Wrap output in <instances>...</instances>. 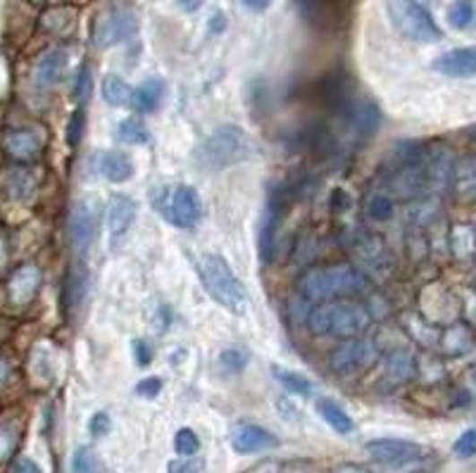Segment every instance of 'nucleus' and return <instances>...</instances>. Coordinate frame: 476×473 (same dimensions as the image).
I'll list each match as a JSON object with an SVG mask.
<instances>
[{"label":"nucleus","mask_w":476,"mask_h":473,"mask_svg":"<svg viewBox=\"0 0 476 473\" xmlns=\"http://www.w3.org/2000/svg\"><path fill=\"white\" fill-rule=\"evenodd\" d=\"M450 247H453V254H455L457 262L474 260V253H476L474 227H472V224H457V227H453V234H450Z\"/></svg>","instance_id":"32"},{"label":"nucleus","mask_w":476,"mask_h":473,"mask_svg":"<svg viewBox=\"0 0 476 473\" xmlns=\"http://www.w3.org/2000/svg\"><path fill=\"white\" fill-rule=\"evenodd\" d=\"M441 348L446 355H463L464 350L472 348V331L464 323H455L446 331V336L441 338Z\"/></svg>","instance_id":"33"},{"label":"nucleus","mask_w":476,"mask_h":473,"mask_svg":"<svg viewBox=\"0 0 476 473\" xmlns=\"http://www.w3.org/2000/svg\"><path fill=\"white\" fill-rule=\"evenodd\" d=\"M174 450H177V454H181V457H194V454H198V450H201V438H198L191 428H181V431L177 433V438H174Z\"/></svg>","instance_id":"40"},{"label":"nucleus","mask_w":476,"mask_h":473,"mask_svg":"<svg viewBox=\"0 0 476 473\" xmlns=\"http://www.w3.org/2000/svg\"><path fill=\"white\" fill-rule=\"evenodd\" d=\"M348 238V250H351L358 262L369 271H388L391 267V254H388L384 240L376 234H369L365 228H355L352 234L345 236Z\"/></svg>","instance_id":"14"},{"label":"nucleus","mask_w":476,"mask_h":473,"mask_svg":"<svg viewBox=\"0 0 476 473\" xmlns=\"http://www.w3.org/2000/svg\"><path fill=\"white\" fill-rule=\"evenodd\" d=\"M307 323H310L312 333H317V336L351 340V338L362 336L369 329L372 314L359 302L333 300L322 302L319 307L312 309L310 314H307Z\"/></svg>","instance_id":"4"},{"label":"nucleus","mask_w":476,"mask_h":473,"mask_svg":"<svg viewBox=\"0 0 476 473\" xmlns=\"http://www.w3.org/2000/svg\"><path fill=\"white\" fill-rule=\"evenodd\" d=\"M379 359V350L372 340H365V338H351L341 343L336 350L329 357V369L336 376H355V374H362V371L372 369L374 362Z\"/></svg>","instance_id":"8"},{"label":"nucleus","mask_w":476,"mask_h":473,"mask_svg":"<svg viewBox=\"0 0 476 473\" xmlns=\"http://www.w3.org/2000/svg\"><path fill=\"white\" fill-rule=\"evenodd\" d=\"M339 119L348 126L355 141H369L381 126V110L369 98L355 96Z\"/></svg>","instance_id":"15"},{"label":"nucleus","mask_w":476,"mask_h":473,"mask_svg":"<svg viewBox=\"0 0 476 473\" xmlns=\"http://www.w3.org/2000/svg\"><path fill=\"white\" fill-rule=\"evenodd\" d=\"M0 148H3V155L14 165H36V159L41 158L43 148H46V133L34 124L10 126L3 131Z\"/></svg>","instance_id":"7"},{"label":"nucleus","mask_w":476,"mask_h":473,"mask_svg":"<svg viewBox=\"0 0 476 473\" xmlns=\"http://www.w3.org/2000/svg\"><path fill=\"white\" fill-rule=\"evenodd\" d=\"M367 452L372 460L386 464V467H408V464H417L427 457V447H421L420 443H412V440L379 438L367 443Z\"/></svg>","instance_id":"11"},{"label":"nucleus","mask_w":476,"mask_h":473,"mask_svg":"<svg viewBox=\"0 0 476 473\" xmlns=\"http://www.w3.org/2000/svg\"><path fill=\"white\" fill-rule=\"evenodd\" d=\"M10 473H41V469L36 467V461H31L29 457H17L10 461Z\"/></svg>","instance_id":"47"},{"label":"nucleus","mask_w":476,"mask_h":473,"mask_svg":"<svg viewBox=\"0 0 476 473\" xmlns=\"http://www.w3.org/2000/svg\"><path fill=\"white\" fill-rule=\"evenodd\" d=\"M13 378H14L13 362H10L7 357L0 355V392L10 388V383H13Z\"/></svg>","instance_id":"46"},{"label":"nucleus","mask_w":476,"mask_h":473,"mask_svg":"<svg viewBox=\"0 0 476 473\" xmlns=\"http://www.w3.org/2000/svg\"><path fill=\"white\" fill-rule=\"evenodd\" d=\"M65 67H67V53L60 48L46 50L34 64V72H31V82H34L36 89H50L56 86L65 74Z\"/></svg>","instance_id":"21"},{"label":"nucleus","mask_w":476,"mask_h":473,"mask_svg":"<svg viewBox=\"0 0 476 473\" xmlns=\"http://www.w3.org/2000/svg\"><path fill=\"white\" fill-rule=\"evenodd\" d=\"M43 283V274L41 267L34 264V262H27V264H22L13 271V274L7 276L5 281V296L10 300L13 307H29L31 302L36 300L39 296V290H41Z\"/></svg>","instance_id":"16"},{"label":"nucleus","mask_w":476,"mask_h":473,"mask_svg":"<svg viewBox=\"0 0 476 473\" xmlns=\"http://www.w3.org/2000/svg\"><path fill=\"white\" fill-rule=\"evenodd\" d=\"M246 473H283V464L276 460H264L260 464H255L253 469H248Z\"/></svg>","instance_id":"49"},{"label":"nucleus","mask_w":476,"mask_h":473,"mask_svg":"<svg viewBox=\"0 0 476 473\" xmlns=\"http://www.w3.org/2000/svg\"><path fill=\"white\" fill-rule=\"evenodd\" d=\"M29 5H34V7H41V5H46V3H48V0H27Z\"/></svg>","instance_id":"56"},{"label":"nucleus","mask_w":476,"mask_h":473,"mask_svg":"<svg viewBox=\"0 0 476 473\" xmlns=\"http://www.w3.org/2000/svg\"><path fill=\"white\" fill-rule=\"evenodd\" d=\"M96 169L112 184H125L134 176V159L125 150L100 152Z\"/></svg>","instance_id":"26"},{"label":"nucleus","mask_w":476,"mask_h":473,"mask_svg":"<svg viewBox=\"0 0 476 473\" xmlns=\"http://www.w3.org/2000/svg\"><path fill=\"white\" fill-rule=\"evenodd\" d=\"M274 376L276 381L286 388L293 395H300V398H307L312 395V381L303 376V374H298V371L290 369H281V366H274Z\"/></svg>","instance_id":"34"},{"label":"nucleus","mask_w":476,"mask_h":473,"mask_svg":"<svg viewBox=\"0 0 476 473\" xmlns=\"http://www.w3.org/2000/svg\"><path fill=\"white\" fill-rule=\"evenodd\" d=\"M27 418L22 409H5L0 412V471L10 467V461L17 457V450L24 438Z\"/></svg>","instance_id":"17"},{"label":"nucleus","mask_w":476,"mask_h":473,"mask_svg":"<svg viewBox=\"0 0 476 473\" xmlns=\"http://www.w3.org/2000/svg\"><path fill=\"white\" fill-rule=\"evenodd\" d=\"M89 269H86L82 260H76L67 269V276H65V309H67V314L82 307V302L86 300V296H89Z\"/></svg>","instance_id":"24"},{"label":"nucleus","mask_w":476,"mask_h":473,"mask_svg":"<svg viewBox=\"0 0 476 473\" xmlns=\"http://www.w3.org/2000/svg\"><path fill=\"white\" fill-rule=\"evenodd\" d=\"M246 3V7H250V10H255V13H263V10H267V7L272 5V0H243Z\"/></svg>","instance_id":"54"},{"label":"nucleus","mask_w":476,"mask_h":473,"mask_svg":"<svg viewBox=\"0 0 476 473\" xmlns=\"http://www.w3.org/2000/svg\"><path fill=\"white\" fill-rule=\"evenodd\" d=\"M162 96H165V82L162 79H145L138 89H134V110L141 112V115H148L162 103Z\"/></svg>","instance_id":"28"},{"label":"nucleus","mask_w":476,"mask_h":473,"mask_svg":"<svg viewBox=\"0 0 476 473\" xmlns=\"http://www.w3.org/2000/svg\"><path fill=\"white\" fill-rule=\"evenodd\" d=\"M198 276H201L207 296L212 297L220 307L238 316L248 312V290L221 254L207 253L198 257Z\"/></svg>","instance_id":"3"},{"label":"nucleus","mask_w":476,"mask_h":473,"mask_svg":"<svg viewBox=\"0 0 476 473\" xmlns=\"http://www.w3.org/2000/svg\"><path fill=\"white\" fill-rule=\"evenodd\" d=\"M355 96H358V90H355L352 82L343 72H332V74L322 76V79L315 83V98H317V103L322 105L329 115H333V117H341Z\"/></svg>","instance_id":"13"},{"label":"nucleus","mask_w":476,"mask_h":473,"mask_svg":"<svg viewBox=\"0 0 476 473\" xmlns=\"http://www.w3.org/2000/svg\"><path fill=\"white\" fill-rule=\"evenodd\" d=\"M298 293L303 300L310 302H333V300H351L362 293H367L369 281L365 271H359L352 264H319V267L305 269L296 283Z\"/></svg>","instance_id":"1"},{"label":"nucleus","mask_w":476,"mask_h":473,"mask_svg":"<svg viewBox=\"0 0 476 473\" xmlns=\"http://www.w3.org/2000/svg\"><path fill=\"white\" fill-rule=\"evenodd\" d=\"M386 371L388 378L395 381V383H408V381H412L417 376V359H414V355L410 350L398 348V350L386 355Z\"/></svg>","instance_id":"29"},{"label":"nucleus","mask_w":476,"mask_h":473,"mask_svg":"<svg viewBox=\"0 0 476 473\" xmlns=\"http://www.w3.org/2000/svg\"><path fill=\"white\" fill-rule=\"evenodd\" d=\"M134 357H136V362L141 364V366H145V364H151L152 352L143 340H134Z\"/></svg>","instance_id":"51"},{"label":"nucleus","mask_w":476,"mask_h":473,"mask_svg":"<svg viewBox=\"0 0 476 473\" xmlns=\"http://www.w3.org/2000/svg\"><path fill=\"white\" fill-rule=\"evenodd\" d=\"M83 126H86V115H83V110L79 108V110L72 112V117H69V124H67V143H69V148H76V145L82 143Z\"/></svg>","instance_id":"42"},{"label":"nucleus","mask_w":476,"mask_h":473,"mask_svg":"<svg viewBox=\"0 0 476 473\" xmlns=\"http://www.w3.org/2000/svg\"><path fill=\"white\" fill-rule=\"evenodd\" d=\"M276 445H279V438L274 433L257 424L236 426L234 433H231V447L238 454H257L264 452V450H272Z\"/></svg>","instance_id":"18"},{"label":"nucleus","mask_w":476,"mask_h":473,"mask_svg":"<svg viewBox=\"0 0 476 473\" xmlns=\"http://www.w3.org/2000/svg\"><path fill=\"white\" fill-rule=\"evenodd\" d=\"M203 3H205V0H179V5L184 7L186 13H194V10H198Z\"/></svg>","instance_id":"55"},{"label":"nucleus","mask_w":476,"mask_h":473,"mask_svg":"<svg viewBox=\"0 0 476 473\" xmlns=\"http://www.w3.org/2000/svg\"><path fill=\"white\" fill-rule=\"evenodd\" d=\"M448 24L453 29H470L474 24V0H455L448 10Z\"/></svg>","instance_id":"36"},{"label":"nucleus","mask_w":476,"mask_h":473,"mask_svg":"<svg viewBox=\"0 0 476 473\" xmlns=\"http://www.w3.org/2000/svg\"><path fill=\"white\" fill-rule=\"evenodd\" d=\"M152 207H158V212L165 217L174 228H195L203 219V202L195 188L186 184H177L172 188L160 191L152 200Z\"/></svg>","instance_id":"6"},{"label":"nucleus","mask_w":476,"mask_h":473,"mask_svg":"<svg viewBox=\"0 0 476 473\" xmlns=\"http://www.w3.org/2000/svg\"><path fill=\"white\" fill-rule=\"evenodd\" d=\"M43 174L34 165H10L0 172V195L10 205H29L41 188Z\"/></svg>","instance_id":"9"},{"label":"nucleus","mask_w":476,"mask_h":473,"mask_svg":"<svg viewBox=\"0 0 476 473\" xmlns=\"http://www.w3.org/2000/svg\"><path fill=\"white\" fill-rule=\"evenodd\" d=\"M72 471L74 473H105V469L91 447H76L74 457H72Z\"/></svg>","instance_id":"37"},{"label":"nucleus","mask_w":476,"mask_h":473,"mask_svg":"<svg viewBox=\"0 0 476 473\" xmlns=\"http://www.w3.org/2000/svg\"><path fill=\"white\" fill-rule=\"evenodd\" d=\"M224 29H227V20H224V14L217 10V13L210 17V31H212V34H221Z\"/></svg>","instance_id":"52"},{"label":"nucleus","mask_w":476,"mask_h":473,"mask_svg":"<svg viewBox=\"0 0 476 473\" xmlns=\"http://www.w3.org/2000/svg\"><path fill=\"white\" fill-rule=\"evenodd\" d=\"M250 355L243 348H231V350H224L220 357V366L221 371H227V374H241L246 369V364H248Z\"/></svg>","instance_id":"39"},{"label":"nucleus","mask_w":476,"mask_h":473,"mask_svg":"<svg viewBox=\"0 0 476 473\" xmlns=\"http://www.w3.org/2000/svg\"><path fill=\"white\" fill-rule=\"evenodd\" d=\"M7 267H10V240L0 231V279L5 276Z\"/></svg>","instance_id":"48"},{"label":"nucleus","mask_w":476,"mask_h":473,"mask_svg":"<svg viewBox=\"0 0 476 473\" xmlns=\"http://www.w3.org/2000/svg\"><path fill=\"white\" fill-rule=\"evenodd\" d=\"M110 428H112V421L105 412H98V414H93V417H91L89 431H91V435H93V438H105V435L110 433Z\"/></svg>","instance_id":"44"},{"label":"nucleus","mask_w":476,"mask_h":473,"mask_svg":"<svg viewBox=\"0 0 476 473\" xmlns=\"http://www.w3.org/2000/svg\"><path fill=\"white\" fill-rule=\"evenodd\" d=\"M138 20L134 10L125 5H115L110 10H105L93 24V43L98 48H110L117 43L126 41L136 34Z\"/></svg>","instance_id":"10"},{"label":"nucleus","mask_w":476,"mask_h":473,"mask_svg":"<svg viewBox=\"0 0 476 473\" xmlns=\"http://www.w3.org/2000/svg\"><path fill=\"white\" fill-rule=\"evenodd\" d=\"M69 238L79 254H83L96 238V217L86 202H76L69 214Z\"/></svg>","instance_id":"19"},{"label":"nucleus","mask_w":476,"mask_h":473,"mask_svg":"<svg viewBox=\"0 0 476 473\" xmlns=\"http://www.w3.org/2000/svg\"><path fill=\"white\" fill-rule=\"evenodd\" d=\"M100 93H103L105 103L112 105V108H125V105H132L134 89L129 83L117 74H108L100 83Z\"/></svg>","instance_id":"31"},{"label":"nucleus","mask_w":476,"mask_h":473,"mask_svg":"<svg viewBox=\"0 0 476 473\" xmlns=\"http://www.w3.org/2000/svg\"><path fill=\"white\" fill-rule=\"evenodd\" d=\"M453 165H455V159L448 148H436V150L427 152V162H424L427 185H431L436 193L448 191L450 181H453Z\"/></svg>","instance_id":"20"},{"label":"nucleus","mask_w":476,"mask_h":473,"mask_svg":"<svg viewBox=\"0 0 476 473\" xmlns=\"http://www.w3.org/2000/svg\"><path fill=\"white\" fill-rule=\"evenodd\" d=\"M431 67H434L438 74H446L450 76V79H470V76H474L476 69L474 48L448 50V53L436 57Z\"/></svg>","instance_id":"22"},{"label":"nucleus","mask_w":476,"mask_h":473,"mask_svg":"<svg viewBox=\"0 0 476 473\" xmlns=\"http://www.w3.org/2000/svg\"><path fill=\"white\" fill-rule=\"evenodd\" d=\"M296 10L317 31H336L343 27L348 0H293Z\"/></svg>","instance_id":"12"},{"label":"nucleus","mask_w":476,"mask_h":473,"mask_svg":"<svg viewBox=\"0 0 476 473\" xmlns=\"http://www.w3.org/2000/svg\"><path fill=\"white\" fill-rule=\"evenodd\" d=\"M317 412H319V417L325 418L326 424L332 426L336 433H341V435H351V433L355 431V424H352L351 414L345 412L339 402H333V400H326V398L319 400Z\"/></svg>","instance_id":"30"},{"label":"nucleus","mask_w":476,"mask_h":473,"mask_svg":"<svg viewBox=\"0 0 476 473\" xmlns=\"http://www.w3.org/2000/svg\"><path fill=\"white\" fill-rule=\"evenodd\" d=\"M476 450V438H474V428H467V431L455 440V445H453V452L460 457V460H472L474 457Z\"/></svg>","instance_id":"43"},{"label":"nucleus","mask_w":476,"mask_h":473,"mask_svg":"<svg viewBox=\"0 0 476 473\" xmlns=\"http://www.w3.org/2000/svg\"><path fill=\"white\" fill-rule=\"evenodd\" d=\"M333 473H372V471L365 467H359V464H341V467L333 469Z\"/></svg>","instance_id":"53"},{"label":"nucleus","mask_w":476,"mask_h":473,"mask_svg":"<svg viewBox=\"0 0 476 473\" xmlns=\"http://www.w3.org/2000/svg\"><path fill=\"white\" fill-rule=\"evenodd\" d=\"M253 150H255L253 141L241 126L224 124L212 133H207L201 143L195 145L194 158L205 172H221V169L246 162L253 155Z\"/></svg>","instance_id":"2"},{"label":"nucleus","mask_w":476,"mask_h":473,"mask_svg":"<svg viewBox=\"0 0 476 473\" xmlns=\"http://www.w3.org/2000/svg\"><path fill=\"white\" fill-rule=\"evenodd\" d=\"M367 214H369L374 221L394 219L395 202L388 198V195H384V193H376V195L367 200Z\"/></svg>","instance_id":"38"},{"label":"nucleus","mask_w":476,"mask_h":473,"mask_svg":"<svg viewBox=\"0 0 476 473\" xmlns=\"http://www.w3.org/2000/svg\"><path fill=\"white\" fill-rule=\"evenodd\" d=\"M91 93H93V76H91V69L86 67V64H82L79 72H76L74 90H72V96H74L76 103L83 105L91 98Z\"/></svg>","instance_id":"41"},{"label":"nucleus","mask_w":476,"mask_h":473,"mask_svg":"<svg viewBox=\"0 0 476 473\" xmlns=\"http://www.w3.org/2000/svg\"><path fill=\"white\" fill-rule=\"evenodd\" d=\"M117 138L122 141V143L143 145L151 141V133H148L143 122H138L136 117H129V119H122V122H119Z\"/></svg>","instance_id":"35"},{"label":"nucleus","mask_w":476,"mask_h":473,"mask_svg":"<svg viewBox=\"0 0 476 473\" xmlns=\"http://www.w3.org/2000/svg\"><path fill=\"white\" fill-rule=\"evenodd\" d=\"M450 188H455V193L460 198L472 200L474 198L476 188V172H474V155L467 152L464 158L455 159L453 165V181H450Z\"/></svg>","instance_id":"27"},{"label":"nucleus","mask_w":476,"mask_h":473,"mask_svg":"<svg viewBox=\"0 0 476 473\" xmlns=\"http://www.w3.org/2000/svg\"><path fill=\"white\" fill-rule=\"evenodd\" d=\"M105 221H108V231L112 238H122L136 221V202L129 195H112L108 202Z\"/></svg>","instance_id":"23"},{"label":"nucleus","mask_w":476,"mask_h":473,"mask_svg":"<svg viewBox=\"0 0 476 473\" xmlns=\"http://www.w3.org/2000/svg\"><path fill=\"white\" fill-rule=\"evenodd\" d=\"M388 20L402 39L412 43H436L443 39V31L428 14V10L417 0H388Z\"/></svg>","instance_id":"5"},{"label":"nucleus","mask_w":476,"mask_h":473,"mask_svg":"<svg viewBox=\"0 0 476 473\" xmlns=\"http://www.w3.org/2000/svg\"><path fill=\"white\" fill-rule=\"evenodd\" d=\"M160 391H162V381H160V378H143V381L136 385V395L148 400L158 398Z\"/></svg>","instance_id":"45"},{"label":"nucleus","mask_w":476,"mask_h":473,"mask_svg":"<svg viewBox=\"0 0 476 473\" xmlns=\"http://www.w3.org/2000/svg\"><path fill=\"white\" fill-rule=\"evenodd\" d=\"M41 29L50 36H60V39H67L76 31V24H79V10L72 5H60L50 7L41 14Z\"/></svg>","instance_id":"25"},{"label":"nucleus","mask_w":476,"mask_h":473,"mask_svg":"<svg viewBox=\"0 0 476 473\" xmlns=\"http://www.w3.org/2000/svg\"><path fill=\"white\" fill-rule=\"evenodd\" d=\"M201 471V461H191V460H181V461H172L169 464V473H198Z\"/></svg>","instance_id":"50"}]
</instances>
